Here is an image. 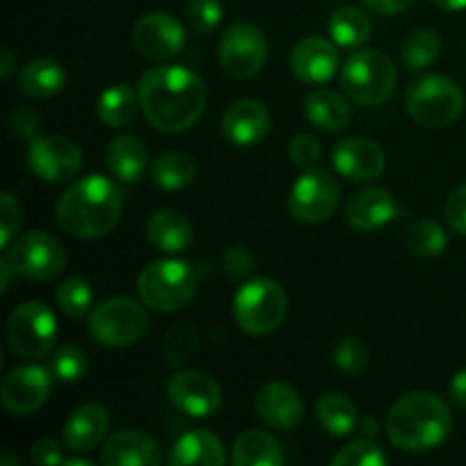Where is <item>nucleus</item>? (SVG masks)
Here are the masks:
<instances>
[{"label": "nucleus", "instance_id": "1", "mask_svg": "<svg viewBox=\"0 0 466 466\" xmlns=\"http://www.w3.org/2000/svg\"><path fill=\"white\" fill-rule=\"evenodd\" d=\"M141 112L159 132L189 130L203 116L208 89L198 73L177 64L153 66L141 73L137 82Z\"/></svg>", "mask_w": 466, "mask_h": 466}, {"label": "nucleus", "instance_id": "2", "mask_svg": "<svg viewBox=\"0 0 466 466\" xmlns=\"http://www.w3.org/2000/svg\"><path fill=\"white\" fill-rule=\"evenodd\" d=\"M126 191L118 182L94 173L76 180L55 205V218L76 239H100L116 228Z\"/></svg>", "mask_w": 466, "mask_h": 466}, {"label": "nucleus", "instance_id": "3", "mask_svg": "<svg viewBox=\"0 0 466 466\" xmlns=\"http://www.w3.org/2000/svg\"><path fill=\"white\" fill-rule=\"evenodd\" d=\"M385 431L396 449L405 453H423L449 440L453 417L441 396L432 391H410L390 410Z\"/></svg>", "mask_w": 466, "mask_h": 466}, {"label": "nucleus", "instance_id": "4", "mask_svg": "<svg viewBox=\"0 0 466 466\" xmlns=\"http://www.w3.org/2000/svg\"><path fill=\"white\" fill-rule=\"evenodd\" d=\"M399 71L390 55L382 50L360 48L346 57L339 71V85L346 98L364 107H376L391 98Z\"/></svg>", "mask_w": 466, "mask_h": 466}, {"label": "nucleus", "instance_id": "5", "mask_svg": "<svg viewBox=\"0 0 466 466\" xmlns=\"http://www.w3.org/2000/svg\"><path fill=\"white\" fill-rule=\"evenodd\" d=\"M198 273L185 259H155L137 278L141 303L155 312H177L196 296Z\"/></svg>", "mask_w": 466, "mask_h": 466}, {"label": "nucleus", "instance_id": "6", "mask_svg": "<svg viewBox=\"0 0 466 466\" xmlns=\"http://www.w3.org/2000/svg\"><path fill=\"white\" fill-rule=\"evenodd\" d=\"M289 309L287 291L271 278H250L232 300L235 321L246 335L267 337L282 326Z\"/></svg>", "mask_w": 466, "mask_h": 466}, {"label": "nucleus", "instance_id": "7", "mask_svg": "<svg viewBox=\"0 0 466 466\" xmlns=\"http://www.w3.org/2000/svg\"><path fill=\"white\" fill-rule=\"evenodd\" d=\"M410 116L426 127H446L464 112V91L451 77L431 73L410 82L405 94Z\"/></svg>", "mask_w": 466, "mask_h": 466}, {"label": "nucleus", "instance_id": "8", "mask_svg": "<svg viewBox=\"0 0 466 466\" xmlns=\"http://www.w3.org/2000/svg\"><path fill=\"white\" fill-rule=\"evenodd\" d=\"M89 335L107 349H126L137 344L148 330L146 309L132 299H109L96 305L89 317Z\"/></svg>", "mask_w": 466, "mask_h": 466}, {"label": "nucleus", "instance_id": "9", "mask_svg": "<svg viewBox=\"0 0 466 466\" xmlns=\"http://www.w3.org/2000/svg\"><path fill=\"white\" fill-rule=\"evenodd\" d=\"M55 339H57V319L39 300H25L9 314L7 341L18 358L30 362L46 358L53 350Z\"/></svg>", "mask_w": 466, "mask_h": 466}, {"label": "nucleus", "instance_id": "10", "mask_svg": "<svg viewBox=\"0 0 466 466\" xmlns=\"http://www.w3.org/2000/svg\"><path fill=\"white\" fill-rule=\"evenodd\" d=\"M3 258L9 262L14 276L46 282L62 273L64 264H66V250L48 232L32 230L16 237L5 248Z\"/></svg>", "mask_w": 466, "mask_h": 466}, {"label": "nucleus", "instance_id": "11", "mask_svg": "<svg viewBox=\"0 0 466 466\" xmlns=\"http://www.w3.org/2000/svg\"><path fill=\"white\" fill-rule=\"evenodd\" d=\"M268 44L262 30L250 23H235L218 39V62L232 80H250L264 68Z\"/></svg>", "mask_w": 466, "mask_h": 466}, {"label": "nucleus", "instance_id": "12", "mask_svg": "<svg viewBox=\"0 0 466 466\" xmlns=\"http://www.w3.org/2000/svg\"><path fill=\"white\" fill-rule=\"evenodd\" d=\"M339 200V182L326 168L309 167L291 187L289 212L300 223H323L337 212Z\"/></svg>", "mask_w": 466, "mask_h": 466}, {"label": "nucleus", "instance_id": "13", "mask_svg": "<svg viewBox=\"0 0 466 466\" xmlns=\"http://www.w3.org/2000/svg\"><path fill=\"white\" fill-rule=\"evenodd\" d=\"M27 168L46 182H68L80 173L82 150L62 135H46L30 139L25 153Z\"/></svg>", "mask_w": 466, "mask_h": 466}, {"label": "nucleus", "instance_id": "14", "mask_svg": "<svg viewBox=\"0 0 466 466\" xmlns=\"http://www.w3.org/2000/svg\"><path fill=\"white\" fill-rule=\"evenodd\" d=\"M187 35L182 23L167 12L144 14L132 27V46L144 57L164 62L185 50Z\"/></svg>", "mask_w": 466, "mask_h": 466}, {"label": "nucleus", "instance_id": "15", "mask_svg": "<svg viewBox=\"0 0 466 466\" xmlns=\"http://www.w3.org/2000/svg\"><path fill=\"white\" fill-rule=\"evenodd\" d=\"M167 394L173 408L194 419L212 417L223 403V391L218 382L205 371H196V369L177 371L176 376H171Z\"/></svg>", "mask_w": 466, "mask_h": 466}, {"label": "nucleus", "instance_id": "16", "mask_svg": "<svg viewBox=\"0 0 466 466\" xmlns=\"http://www.w3.org/2000/svg\"><path fill=\"white\" fill-rule=\"evenodd\" d=\"M50 385H53V373L48 369L35 367V364L18 367L5 376L0 399L9 412L25 417V414L36 412L48 400Z\"/></svg>", "mask_w": 466, "mask_h": 466}, {"label": "nucleus", "instance_id": "17", "mask_svg": "<svg viewBox=\"0 0 466 466\" xmlns=\"http://www.w3.org/2000/svg\"><path fill=\"white\" fill-rule=\"evenodd\" d=\"M332 167L339 176L353 182H369L382 176L387 167L385 150L364 137L341 139L332 150Z\"/></svg>", "mask_w": 466, "mask_h": 466}, {"label": "nucleus", "instance_id": "18", "mask_svg": "<svg viewBox=\"0 0 466 466\" xmlns=\"http://www.w3.org/2000/svg\"><path fill=\"white\" fill-rule=\"evenodd\" d=\"M339 46L323 36H308L294 46L289 55L291 73L303 85H323L332 80L339 68Z\"/></svg>", "mask_w": 466, "mask_h": 466}, {"label": "nucleus", "instance_id": "19", "mask_svg": "<svg viewBox=\"0 0 466 466\" xmlns=\"http://www.w3.org/2000/svg\"><path fill=\"white\" fill-rule=\"evenodd\" d=\"M253 410L264 426L280 432L299 426L305 414L299 391L287 382H268V385L259 387L253 400Z\"/></svg>", "mask_w": 466, "mask_h": 466}, {"label": "nucleus", "instance_id": "20", "mask_svg": "<svg viewBox=\"0 0 466 466\" xmlns=\"http://www.w3.org/2000/svg\"><path fill=\"white\" fill-rule=\"evenodd\" d=\"M223 137L232 146H255L271 130V112L255 98H241L223 114Z\"/></svg>", "mask_w": 466, "mask_h": 466}, {"label": "nucleus", "instance_id": "21", "mask_svg": "<svg viewBox=\"0 0 466 466\" xmlns=\"http://www.w3.org/2000/svg\"><path fill=\"white\" fill-rule=\"evenodd\" d=\"M399 217V203L380 187L358 191L346 205V221L358 232H376Z\"/></svg>", "mask_w": 466, "mask_h": 466}, {"label": "nucleus", "instance_id": "22", "mask_svg": "<svg viewBox=\"0 0 466 466\" xmlns=\"http://www.w3.org/2000/svg\"><path fill=\"white\" fill-rule=\"evenodd\" d=\"M100 462L105 466H157L162 462V449L146 432L121 431L103 444Z\"/></svg>", "mask_w": 466, "mask_h": 466}, {"label": "nucleus", "instance_id": "23", "mask_svg": "<svg viewBox=\"0 0 466 466\" xmlns=\"http://www.w3.org/2000/svg\"><path fill=\"white\" fill-rule=\"evenodd\" d=\"M146 237L159 253H185L194 244V228L185 214L176 209H157L146 223Z\"/></svg>", "mask_w": 466, "mask_h": 466}, {"label": "nucleus", "instance_id": "24", "mask_svg": "<svg viewBox=\"0 0 466 466\" xmlns=\"http://www.w3.org/2000/svg\"><path fill=\"white\" fill-rule=\"evenodd\" d=\"M109 428V414L100 405H82L64 423V444L76 453L96 449L105 440Z\"/></svg>", "mask_w": 466, "mask_h": 466}, {"label": "nucleus", "instance_id": "25", "mask_svg": "<svg viewBox=\"0 0 466 466\" xmlns=\"http://www.w3.org/2000/svg\"><path fill=\"white\" fill-rule=\"evenodd\" d=\"M223 441L209 431H189L173 444L167 462L171 466H223Z\"/></svg>", "mask_w": 466, "mask_h": 466}, {"label": "nucleus", "instance_id": "26", "mask_svg": "<svg viewBox=\"0 0 466 466\" xmlns=\"http://www.w3.org/2000/svg\"><path fill=\"white\" fill-rule=\"evenodd\" d=\"M305 118L312 123L317 130L323 132H339L353 118V109L346 103L341 94L332 89H314L309 91L303 105Z\"/></svg>", "mask_w": 466, "mask_h": 466}, {"label": "nucleus", "instance_id": "27", "mask_svg": "<svg viewBox=\"0 0 466 466\" xmlns=\"http://www.w3.org/2000/svg\"><path fill=\"white\" fill-rule=\"evenodd\" d=\"M109 173L123 185H135L144 177L148 167V150L137 137H116L107 148Z\"/></svg>", "mask_w": 466, "mask_h": 466}, {"label": "nucleus", "instance_id": "28", "mask_svg": "<svg viewBox=\"0 0 466 466\" xmlns=\"http://www.w3.org/2000/svg\"><path fill=\"white\" fill-rule=\"evenodd\" d=\"M66 86V71L55 59H32L18 71V91L27 98H53Z\"/></svg>", "mask_w": 466, "mask_h": 466}, {"label": "nucleus", "instance_id": "29", "mask_svg": "<svg viewBox=\"0 0 466 466\" xmlns=\"http://www.w3.org/2000/svg\"><path fill=\"white\" fill-rule=\"evenodd\" d=\"M230 462L235 466H282L280 444L264 431H246L232 444Z\"/></svg>", "mask_w": 466, "mask_h": 466}, {"label": "nucleus", "instance_id": "30", "mask_svg": "<svg viewBox=\"0 0 466 466\" xmlns=\"http://www.w3.org/2000/svg\"><path fill=\"white\" fill-rule=\"evenodd\" d=\"M314 417H317V423L321 426V431H326L332 437L350 435V432L358 431L360 423L358 408L341 391H328V394H323L317 400Z\"/></svg>", "mask_w": 466, "mask_h": 466}, {"label": "nucleus", "instance_id": "31", "mask_svg": "<svg viewBox=\"0 0 466 466\" xmlns=\"http://www.w3.org/2000/svg\"><path fill=\"white\" fill-rule=\"evenodd\" d=\"M328 32L339 48L360 50L371 39V21L360 7L346 5V7L332 12L330 21H328Z\"/></svg>", "mask_w": 466, "mask_h": 466}, {"label": "nucleus", "instance_id": "32", "mask_svg": "<svg viewBox=\"0 0 466 466\" xmlns=\"http://www.w3.org/2000/svg\"><path fill=\"white\" fill-rule=\"evenodd\" d=\"M198 176V164L182 150H167L150 167V177L164 191H177L189 187Z\"/></svg>", "mask_w": 466, "mask_h": 466}, {"label": "nucleus", "instance_id": "33", "mask_svg": "<svg viewBox=\"0 0 466 466\" xmlns=\"http://www.w3.org/2000/svg\"><path fill=\"white\" fill-rule=\"evenodd\" d=\"M139 94L126 82L109 86L100 94L96 112L98 118L109 127H126L135 121L137 107H139Z\"/></svg>", "mask_w": 466, "mask_h": 466}, {"label": "nucleus", "instance_id": "34", "mask_svg": "<svg viewBox=\"0 0 466 466\" xmlns=\"http://www.w3.org/2000/svg\"><path fill=\"white\" fill-rule=\"evenodd\" d=\"M440 36L437 32H432L431 27H419V30L410 32L403 41V48H400V57L408 71H421L428 68L440 55Z\"/></svg>", "mask_w": 466, "mask_h": 466}, {"label": "nucleus", "instance_id": "35", "mask_svg": "<svg viewBox=\"0 0 466 466\" xmlns=\"http://www.w3.org/2000/svg\"><path fill=\"white\" fill-rule=\"evenodd\" d=\"M449 246V235L444 228L435 221H419L405 232V248L417 258H437Z\"/></svg>", "mask_w": 466, "mask_h": 466}, {"label": "nucleus", "instance_id": "36", "mask_svg": "<svg viewBox=\"0 0 466 466\" xmlns=\"http://www.w3.org/2000/svg\"><path fill=\"white\" fill-rule=\"evenodd\" d=\"M55 300H57V308L66 317L82 319L91 309V303H94V289H91V285L85 278L73 276L66 278L62 285H57Z\"/></svg>", "mask_w": 466, "mask_h": 466}, {"label": "nucleus", "instance_id": "37", "mask_svg": "<svg viewBox=\"0 0 466 466\" xmlns=\"http://www.w3.org/2000/svg\"><path fill=\"white\" fill-rule=\"evenodd\" d=\"M89 369L85 350L77 346H59L48 360V371L59 382H77Z\"/></svg>", "mask_w": 466, "mask_h": 466}, {"label": "nucleus", "instance_id": "38", "mask_svg": "<svg viewBox=\"0 0 466 466\" xmlns=\"http://www.w3.org/2000/svg\"><path fill=\"white\" fill-rule=\"evenodd\" d=\"M335 466H385L387 455L373 440L360 437L332 458Z\"/></svg>", "mask_w": 466, "mask_h": 466}, {"label": "nucleus", "instance_id": "39", "mask_svg": "<svg viewBox=\"0 0 466 466\" xmlns=\"http://www.w3.org/2000/svg\"><path fill=\"white\" fill-rule=\"evenodd\" d=\"M369 349L360 337L346 335L335 346V367L346 376H358L367 369Z\"/></svg>", "mask_w": 466, "mask_h": 466}, {"label": "nucleus", "instance_id": "40", "mask_svg": "<svg viewBox=\"0 0 466 466\" xmlns=\"http://www.w3.org/2000/svg\"><path fill=\"white\" fill-rule=\"evenodd\" d=\"M221 0H189L187 5V21L196 35H209L221 23Z\"/></svg>", "mask_w": 466, "mask_h": 466}, {"label": "nucleus", "instance_id": "41", "mask_svg": "<svg viewBox=\"0 0 466 466\" xmlns=\"http://www.w3.org/2000/svg\"><path fill=\"white\" fill-rule=\"evenodd\" d=\"M196 346H198V332H196L194 328L177 326L167 335V341H164V355H167L168 364H180L185 362V360H189V355L194 353Z\"/></svg>", "mask_w": 466, "mask_h": 466}, {"label": "nucleus", "instance_id": "42", "mask_svg": "<svg viewBox=\"0 0 466 466\" xmlns=\"http://www.w3.org/2000/svg\"><path fill=\"white\" fill-rule=\"evenodd\" d=\"M18 226H21V205L9 191H3V196H0V244H3V248L12 244Z\"/></svg>", "mask_w": 466, "mask_h": 466}, {"label": "nucleus", "instance_id": "43", "mask_svg": "<svg viewBox=\"0 0 466 466\" xmlns=\"http://www.w3.org/2000/svg\"><path fill=\"white\" fill-rule=\"evenodd\" d=\"M255 268V255L246 246H230L223 253V271L230 280H246Z\"/></svg>", "mask_w": 466, "mask_h": 466}, {"label": "nucleus", "instance_id": "44", "mask_svg": "<svg viewBox=\"0 0 466 466\" xmlns=\"http://www.w3.org/2000/svg\"><path fill=\"white\" fill-rule=\"evenodd\" d=\"M289 157L296 167L309 168L319 162V157H321V146H319V141L314 139V137L299 135L291 139Z\"/></svg>", "mask_w": 466, "mask_h": 466}, {"label": "nucleus", "instance_id": "45", "mask_svg": "<svg viewBox=\"0 0 466 466\" xmlns=\"http://www.w3.org/2000/svg\"><path fill=\"white\" fill-rule=\"evenodd\" d=\"M446 221L458 235L466 237V185L458 187L446 200Z\"/></svg>", "mask_w": 466, "mask_h": 466}, {"label": "nucleus", "instance_id": "46", "mask_svg": "<svg viewBox=\"0 0 466 466\" xmlns=\"http://www.w3.org/2000/svg\"><path fill=\"white\" fill-rule=\"evenodd\" d=\"M9 127L18 139H35L36 130H39V118L32 109L14 107L12 116H9Z\"/></svg>", "mask_w": 466, "mask_h": 466}, {"label": "nucleus", "instance_id": "47", "mask_svg": "<svg viewBox=\"0 0 466 466\" xmlns=\"http://www.w3.org/2000/svg\"><path fill=\"white\" fill-rule=\"evenodd\" d=\"M30 460L32 464L36 466H57V464H64V460L66 458L62 455V449H59L57 441L39 440L35 441V446H32Z\"/></svg>", "mask_w": 466, "mask_h": 466}, {"label": "nucleus", "instance_id": "48", "mask_svg": "<svg viewBox=\"0 0 466 466\" xmlns=\"http://www.w3.org/2000/svg\"><path fill=\"white\" fill-rule=\"evenodd\" d=\"M364 3H367V7L373 9V12L391 16V14H400L408 7H412L414 0H364Z\"/></svg>", "mask_w": 466, "mask_h": 466}, {"label": "nucleus", "instance_id": "49", "mask_svg": "<svg viewBox=\"0 0 466 466\" xmlns=\"http://www.w3.org/2000/svg\"><path fill=\"white\" fill-rule=\"evenodd\" d=\"M449 394H451V400L466 412V369L455 373L453 380H451L449 385Z\"/></svg>", "mask_w": 466, "mask_h": 466}, {"label": "nucleus", "instance_id": "50", "mask_svg": "<svg viewBox=\"0 0 466 466\" xmlns=\"http://www.w3.org/2000/svg\"><path fill=\"white\" fill-rule=\"evenodd\" d=\"M358 431H360V437L376 440L378 432H380V423H378V419H373V417H364L362 421L358 423Z\"/></svg>", "mask_w": 466, "mask_h": 466}, {"label": "nucleus", "instance_id": "51", "mask_svg": "<svg viewBox=\"0 0 466 466\" xmlns=\"http://www.w3.org/2000/svg\"><path fill=\"white\" fill-rule=\"evenodd\" d=\"M14 73V53L9 48H3V55H0V76L9 77Z\"/></svg>", "mask_w": 466, "mask_h": 466}, {"label": "nucleus", "instance_id": "52", "mask_svg": "<svg viewBox=\"0 0 466 466\" xmlns=\"http://www.w3.org/2000/svg\"><path fill=\"white\" fill-rule=\"evenodd\" d=\"M432 3L440 5L441 9H449V12H462V9H466V0H432Z\"/></svg>", "mask_w": 466, "mask_h": 466}, {"label": "nucleus", "instance_id": "53", "mask_svg": "<svg viewBox=\"0 0 466 466\" xmlns=\"http://www.w3.org/2000/svg\"><path fill=\"white\" fill-rule=\"evenodd\" d=\"M0 273H3V285H0V289H3V294L5 291L9 289V280H12V267H9V262L7 259H0Z\"/></svg>", "mask_w": 466, "mask_h": 466}, {"label": "nucleus", "instance_id": "54", "mask_svg": "<svg viewBox=\"0 0 466 466\" xmlns=\"http://www.w3.org/2000/svg\"><path fill=\"white\" fill-rule=\"evenodd\" d=\"M0 466H21V460H18L12 451H3V455H0Z\"/></svg>", "mask_w": 466, "mask_h": 466}, {"label": "nucleus", "instance_id": "55", "mask_svg": "<svg viewBox=\"0 0 466 466\" xmlns=\"http://www.w3.org/2000/svg\"><path fill=\"white\" fill-rule=\"evenodd\" d=\"M64 466H94V462L86 458H66L64 460Z\"/></svg>", "mask_w": 466, "mask_h": 466}, {"label": "nucleus", "instance_id": "56", "mask_svg": "<svg viewBox=\"0 0 466 466\" xmlns=\"http://www.w3.org/2000/svg\"><path fill=\"white\" fill-rule=\"evenodd\" d=\"M328 3H335V0H328Z\"/></svg>", "mask_w": 466, "mask_h": 466}]
</instances>
